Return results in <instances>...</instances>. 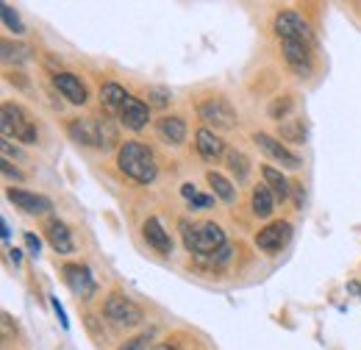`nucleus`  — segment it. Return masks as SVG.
<instances>
[{"label": "nucleus", "mask_w": 361, "mask_h": 350, "mask_svg": "<svg viewBox=\"0 0 361 350\" xmlns=\"http://www.w3.org/2000/svg\"><path fill=\"white\" fill-rule=\"evenodd\" d=\"M117 167L123 175H128L137 184H153L158 175V164L153 150L142 142H123L117 147Z\"/></svg>", "instance_id": "obj_1"}, {"label": "nucleus", "mask_w": 361, "mask_h": 350, "mask_svg": "<svg viewBox=\"0 0 361 350\" xmlns=\"http://www.w3.org/2000/svg\"><path fill=\"white\" fill-rule=\"evenodd\" d=\"M181 236H184V248L195 256H214L219 248H225V231L217 222L189 225L184 220L181 222Z\"/></svg>", "instance_id": "obj_2"}, {"label": "nucleus", "mask_w": 361, "mask_h": 350, "mask_svg": "<svg viewBox=\"0 0 361 350\" xmlns=\"http://www.w3.org/2000/svg\"><path fill=\"white\" fill-rule=\"evenodd\" d=\"M0 131H3V140L8 142L17 140L22 144H36V140H39L34 117L20 103H3V109H0Z\"/></svg>", "instance_id": "obj_3"}, {"label": "nucleus", "mask_w": 361, "mask_h": 350, "mask_svg": "<svg viewBox=\"0 0 361 350\" xmlns=\"http://www.w3.org/2000/svg\"><path fill=\"white\" fill-rule=\"evenodd\" d=\"M273 28L278 34L281 42H306L314 45V31L308 25V20L297 11H278L273 20Z\"/></svg>", "instance_id": "obj_4"}, {"label": "nucleus", "mask_w": 361, "mask_h": 350, "mask_svg": "<svg viewBox=\"0 0 361 350\" xmlns=\"http://www.w3.org/2000/svg\"><path fill=\"white\" fill-rule=\"evenodd\" d=\"M103 314H106L114 325H123V328H134V325H139L144 320L142 309H139L131 297H125V295H120V292H111V295L106 297Z\"/></svg>", "instance_id": "obj_5"}, {"label": "nucleus", "mask_w": 361, "mask_h": 350, "mask_svg": "<svg viewBox=\"0 0 361 350\" xmlns=\"http://www.w3.org/2000/svg\"><path fill=\"white\" fill-rule=\"evenodd\" d=\"M198 117L212 126V128H219V131H228V128H236L239 123V114L236 109L225 100V97H206L200 106H198Z\"/></svg>", "instance_id": "obj_6"}, {"label": "nucleus", "mask_w": 361, "mask_h": 350, "mask_svg": "<svg viewBox=\"0 0 361 350\" xmlns=\"http://www.w3.org/2000/svg\"><path fill=\"white\" fill-rule=\"evenodd\" d=\"M62 276H64V283L70 286V292L75 297H81V300H89V297H95V292H97V281L92 276V270L86 267V264H64L62 267Z\"/></svg>", "instance_id": "obj_7"}, {"label": "nucleus", "mask_w": 361, "mask_h": 350, "mask_svg": "<svg viewBox=\"0 0 361 350\" xmlns=\"http://www.w3.org/2000/svg\"><path fill=\"white\" fill-rule=\"evenodd\" d=\"M292 239V225L287 220H275L270 225H264L259 234H256V248L264 250V253H278L284 250Z\"/></svg>", "instance_id": "obj_8"}, {"label": "nucleus", "mask_w": 361, "mask_h": 350, "mask_svg": "<svg viewBox=\"0 0 361 350\" xmlns=\"http://www.w3.org/2000/svg\"><path fill=\"white\" fill-rule=\"evenodd\" d=\"M284 48V59L292 70L297 72L300 78H308L314 70V45H306V42H281Z\"/></svg>", "instance_id": "obj_9"}, {"label": "nucleus", "mask_w": 361, "mask_h": 350, "mask_svg": "<svg viewBox=\"0 0 361 350\" xmlns=\"http://www.w3.org/2000/svg\"><path fill=\"white\" fill-rule=\"evenodd\" d=\"M253 142L270 156V159H275L281 167H289V170H297L303 161H300V156H294L292 150H289L284 142H278L275 137H270V134H264V131H256L253 134Z\"/></svg>", "instance_id": "obj_10"}, {"label": "nucleus", "mask_w": 361, "mask_h": 350, "mask_svg": "<svg viewBox=\"0 0 361 350\" xmlns=\"http://www.w3.org/2000/svg\"><path fill=\"white\" fill-rule=\"evenodd\" d=\"M67 134L72 142L83 144V147H103L100 144V117H75L67 126Z\"/></svg>", "instance_id": "obj_11"}, {"label": "nucleus", "mask_w": 361, "mask_h": 350, "mask_svg": "<svg viewBox=\"0 0 361 350\" xmlns=\"http://www.w3.org/2000/svg\"><path fill=\"white\" fill-rule=\"evenodd\" d=\"M6 195H8V201H11L17 209H22L25 214H31V217L48 214V211L53 209L50 198H45V195H36V192H28V189H14V187H11Z\"/></svg>", "instance_id": "obj_12"}, {"label": "nucleus", "mask_w": 361, "mask_h": 350, "mask_svg": "<svg viewBox=\"0 0 361 350\" xmlns=\"http://www.w3.org/2000/svg\"><path fill=\"white\" fill-rule=\"evenodd\" d=\"M120 123L125 128H131V131H142L150 123V106L139 97H128L125 106L120 109Z\"/></svg>", "instance_id": "obj_13"}, {"label": "nucleus", "mask_w": 361, "mask_h": 350, "mask_svg": "<svg viewBox=\"0 0 361 350\" xmlns=\"http://www.w3.org/2000/svg\"><path fill=\"white\" fill-rule=\"evenodd\" d=\"M142 236L156 253H161V256H170V253H172V239H170V234L164 231V225L158 222V217H147V220H144Z\"/></svg>", "instance_id": "obj_14"}, {"label": "nucleus", "mask_w": 361, "mask_h": 350, "mask_svg": "<svg viewBox=\"0 0 361 350\" xmlns=\"http://www.w3.org/2000/svg\"><path fill=\"white\" fill-rule=\"evenodd\" d=\"M53 86H56L70 103H75V106H83L86 97H89L86 86L81 83V78H78L75 72H56V75H53Z\"/></svg>", "instance_id": "obj_15"}, {"label": "nucleus", "mask_w": 361, "mask_h": 350, "mask_svg": "<svg viewBox=\"0 0 361 350\" xmlns=\"http://www.w3.org/2000/svg\"><path fill=\"white\" fill-rule=\"evenodd\" d=\"M45 236H48V242H50V248L56 250V253H72V231L67 228V222H62L59 217H50L48 222H45Z\"/></svg>", "instance_id": "obj_16"}, {"label": "nucleus", "mask_w": 361, "mask_h": 350, "mask_svg": "<svg viewBox=\"0 0 361 350\" xmlns=\"http://www.w3.org/2000/svg\"><path fill=\"white\" fill-rule=\"evenodd\" d=\"M195 147H198V153H200L206 161H217V159L225 153V142L219 140L212 128H198V134H195Z\"/></svg>", "instance_id": "obj_17"}, {"label": "nucleus", "mask_w": 361, "mask_h": 350, "mask_svg": "<svg viewBox=\"0 0 361 350\" xmlns=\"http://www.w3.org/2000/svg\"><path fill=\"white\" fill-rule=\"evenodd\" d=\"M156 128H158V137L167 142V144H184V140H186V123L178 114L161 117Z\"/></svg>", "instance_id": "obj_18"}, {"label": "nucleus", "mask_w": 361, "mask_h": 350, "mask_svg": "<svg viewBox=\"0 0 361 350\" xmlns=\"http://www.w3.org/2000/svg\"><path fill=\"white\" fill-rule=\"evenodd\" d=\"M261 175H264V184L270 187V192L275 195V201H287L289 192H292V184L287 181V175L281 173V170H275V167H261Z\"/></svg>", "instance_id": "obj_19"}, {"label": "nucleus", "mask_w": 361, "mask_h": 350, "mask_svg": "<svg viewBox=\"0 0 361 350\" xmlns=\"http://www.w3.org/2000/svg\"><path fill=\"white\" fill-rule=\"evenodd\" d=\"M128 97H131V95H128L120 83H114V81H109V83L100 86V103H103L109 112H117V114H120V109L125 106Z\"/></svg>", "instance_id": "obj_20"}, {"label": "nucleus", "mask_w": 361, "mask_h": 350, "mask_svg": "<svg viewBox=\"0 0 361 350\" xmlns=\"http://www.w3.org/2000/svg\"><path fill=\"white\" fill-rule=\"evenodd\" d=\"M250 206H253V214H256V217H270V214H273V209H275V195L270 192L267 184H259V187L253 189Z\"/></svg>", "instance_id": "obj_21"}, {"label": "nucleus", "mask_w": 361, "mask_h": 350, "mask_svg": "<svg viewBox=\"0 0 361 350\" xmlns=\"http://www.w3.org/2000/svg\"><path fill=\"white\" fill-rule=\"evenodd\" d=\"M206 181H209V187L214 189V195L219 198V201H225V203H233V201H236V187H233L225 175H219V173H214V170H209V173H206Z\"/></svg>", "instance_id": "obj_22"}, {"label": "nucleus", "mask_w": 361, "mask_h": 350, "mask_svg": "<svg viewBox=\"0 0 361 350\" xmlns=\"http://www.w3.org/2000/svg\"><path fill=\"white\" fill-rule=\"evenodd\" d=\"M225 161H228V170L236 175V181H245L250 175V159L242 150H228Z\"/></svg>", "instance_id": "obj_23"}, {"label": "nucleus", "mask_w": 361, "mask_h": 350, "mask_svg": "<svg viewBox=\"0 0 361 350\" xmlns=\"http://www.w3.org/2000/svg\"><path fill=\"white\" fill-rule=\"evenodd\" d=\"M281 140L294 142V144H303L306 142V123L300 117H289L281 123Z\"/></svg>", "instance_id": "obj_24"}, {"label": "nucleus", "mask_w": 361, "mask_h": 350, "mask_svg": "<svg viewBox=\"0 0 361 350\" xmlns=\"http://www.w3.org/2000/svg\"><path fill=\"white\" fill-rule=\"evenodd\" d=\"M0 17H3V25L11 31V34H25V25H22V20H20V14L11 8V3H0Z\"/></svg>", "instance_id": "obj_25"}, {"label": "nucleus", "mask_w": 361, "mask_h": 350, "mask_svg": "<svg viewBox=\"0 0 361 350\" xmlns=\"http://www.w3.org/2000/svg\"><path fill=\"white\" fill-rule=\"evenodd\" d=\"M292 106H294V95H281V97H275V100L270 103V117L278 120V123H284V120H289L287 114L292 112Z\"/></svg>", "instance_id": "obj_26"}, {"label": "nucleus", "mask_w": 361, "mask_h": 350, "mask_svg": "<svg viewBox=\"0 0 361 350\" xmlns=\"http://www.w3.org/2000/svg\"><path fill=\"white\" fill-rule=\"evenodd\" d=\"M147 97H150V103H147V106H158V109H164V106L170 103V92H167L164 86H153V89H147Z\"/></svg>", "instance_id": "obj_27"}, {"label": "nucleus", "mask_w": 361, "mask_h": 350, "mask_svg": "<svg viewBox=\"0 0 361 350\" xmlns=\"http://www.w3.org/2000/svg\"><path fill=\"white\" fill-rule=\"evenodd\" d=\"M25 53H28L25 48L11 45V42H3V59H17V62H25V59H28Z\"/></svg>", "instance_id": "obj_28"}, {"label": "nucleus", "mask_w": 361, "mask_h": 350, "mask_svg": "<svg viewBox=\"0 0 361 350\" xmlns=\"http://www.w3.org/2000/svg\"><path fill=\"white\" fill-rule=\"evenodd\" d=\"M0 170H3V175H6V178H14V181H25L22 170H17V167H14V164H11L8 159H3V161H0Z\"/></svg>", "instance_id": "obj_29"}, {"label": "nucleus", "mask_w": 361, "mask_h": 350, "mask_svg": "<svg viewBox=\"0 0 361 350\" xmlns=\"http://www.w3.org/2000/svg\"><path fill=\"white\" fill-rule=\"evenodd\" d=\"M120 350H153V348H150V339L147 337H134L131 342H125Z\"/></svg>", "instance_id": "obj_30"}, {"label": "nucleus", "mask_w": 361, "mask_h": 350, "mask_svg": "<svg viewBox=\"0 0 361 350\" xmlns=\"http://www.w3.org/2000/svg\"><path fill=\"white\" fill-rule=\"evenodd\" d=\"M292 195H294V206H297V209H303V203H306V192H303V184H300V181H292Z\"/></svg>", "instance_id": "obj_31"}, {"label": "nucleus", "mask_w": 361, "mask_h": 350, "mask_svg": "<svg viewBox=\"0 0 361 350\" xmlns=\"http://www.w3.org/2000/svg\"><path fill=\"white\" fill-rule=\"evenodd\" d=\"M25 248H28V253H31V256H39V248H42L39 236H34V234H25Z\"/></svg>", "instance_id": "obj_32"}, {"label": "nucleus", "mask_w": 361, "mask_h": 350, "mask_svg": "<svg viewBox=\"0 0 361 350\" xmlns=\"http://www.w3.org/2000/svg\"><path fill=\"white\" fill-rule=\"evenodd\" d=\"M189 203H192V209H209V206L214 203V198H212V195H198V198H192Z\"/></svg>", "instance_id": "obj_33"}, {"label": "nucleus", "mask_w": 361, "mask_h": 350, "mask_svg": "<svg viewBox=\"0 0 361 350\" xmlns=\"http://www.w3.org/2000/svg\"><path fill=\"white\" fill-rule=\"evenodd\" d=\"M181 195H184L186 201H192V198H198V189H195L192 184H184V187H181Z\"/></svg>", "instance_id": "obj_34"}, {"label": "nucleus", "mask_w": 361, "mask_h": 350, "mask_svg": "<svg viewBox=\"0 0 361 350\" xmlns=\"http://www.w3.org/2000/svg\"><path fill=\"white\" fill-rule=\"evenodd\" d=\"M53 309H56V314H59V320H62V325H64V328H70V320H67V314H64V309L59 306V300H53Z\"/></svg>", "instance_id": "obj_35"}, {"label": "nucleus", "mask_w": 361, "mask_h": 350, "mask_svg": "<svg viewBox=\"0 0 361 350\" xmlns=\"http://www.w3.org/2000/svg\"><path fill=\"white\" fill-rule=\"evenodd\" d=\"M8 256H11V262H14V264H20V259H22V256H20V250H17V248H11V250H8Z\"/></svg>", "instance_id": "obj_36"}, {"label": "nucleus", "mask_w": 361, "mask_h": 350, "mask_svg": "<svg viewBox=\"0 0 361 350\" xmlns=\"http://www.w3.org/2000/svg\"><path fill=\"white\" fill-rule=\"evenodd\" d=\"M153 350H178V348H175V345H156Z\"/></svg>", "instance_id": "obj_37"}]
</instances>
